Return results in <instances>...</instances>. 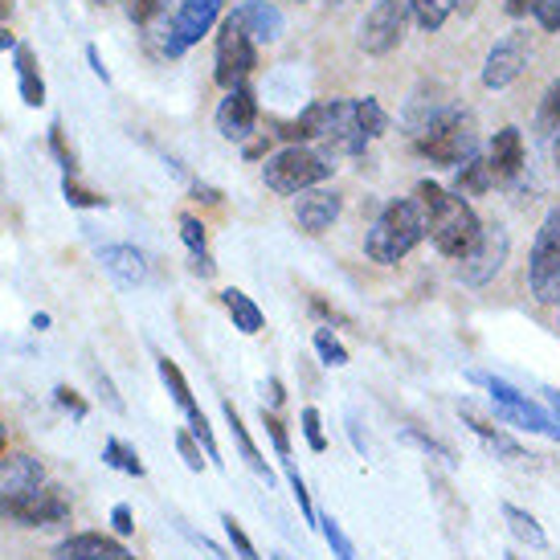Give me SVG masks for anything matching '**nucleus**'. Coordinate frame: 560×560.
Masks as SVG:
<instances>
[{"label": "nucleus", "instance_id": "nucleus-1", "mask_svg": "<svg viewBox=\"0 0 560 560\" xmlns=\"http://www.w3.org/2000/svg\"><path fill=\"white\" fill-rule=\"evenodd\" d=\"M418 205L425 209V234H430L438 254H446V258H467L482 234V221H479V213L463 201V192H446L442 185L421 180Z\"/></svg>", "mask_w": 560, "mask_h": 560}, {"label": "nucleus", "instance_id": "nucleus-2", "mask_svg": "<svg viewBox=\"0 0 560 560\" xmlns=\"http://www.w3.org/2000/svg\"><path fill=\"white\" fill-rule=\"evenodd\" d=\"M413 148L438 168H458L479 152V136H475V119L458 107H438L430 115L413 119Z\"/></svg>", "mask_w": 560, "mask_h": 560}, {"label": "nucleus", "instance_id": "nucleus-3", "mask_svg": "<svg viewBox=\"0 0 560 560\" xmlns=\"http://www.w3.org/2000/svg\"><path fill=\"white\" fill-rule=\"evenodd\" d=\"M421 237H425V209L413 197H401V201H389L381 209V218L373 221V230L364 237V254L381 266H393L409 258Z\"/></svg>", "mask_w": 560, "mask_h": 560}, {"label": "nucleus", "instance_id": "nucleus-4", "mask_svg": "<svg viewBox=\"0 0 560 560\" xmlns=\"http://www.w3.org/2000/svg\"><path fill=\"white\" fill-rule=\"evenodd\" d=\"M336 172L331 156L327 152H312V148H303V143H291V148H282L275 156L262 164V180L270 192H279V197H299V192H307V188L324 185L327 176Z\"/></svg>", "mask_w": 560, "mask_h": 560}, {"label": "nucleus", "instance_id": "nucleus-5", "mask_svg": "<svg viewBox=\"0 0 560 560\" xmlns=\"http://www.w3.org/2000/svg\"><path fill=\"white\" fill-rule=\"evenodd\" d=\"M0 515L16 528H49L70 520V499L49 482L25 491H0Z\"/></svg>", "mask_w": 560, "mask_h": 560}, {"label": "nucleus", "instance_id": "nucleus-6", "mask_svg": "<svg viewBox=\"0 0 560 560\" xmlns=\"http://www.w3.org/2000/svg\"><path fill=\"white\" fill-rule=\"evenodd\" d=\"M528 287L540 303H560V205L548 209L528 258Z\"/></svg>", "mask_w": 560, "mask_h": 560}, {"label": "nucleus", "instance_id": "nucleus-7", "mask_svg": "<svg viewBox=\"0 0 560 560\" xmlns=\"http://www.w3.org/2000/svg\"><path fill=\"white\" fill-rule=\"evenodd\" d=\"M254 66H258V46L242 30V21L230 13L221 21L218 33V70H213V79H218L221 91H234V86H242L254 74Z\"/></svg>", "mask_w": 560, "mask_h": 560}, {"label": "nucleus", "instance_id": "nucleus-8", "mask_svg": "<svg viewBox=\"0 0 560 560\" xmlns=\"http://www.w3.org/2000/svg\"><path fill=\"white\" fill-rule=\"evenodd\" d=\"M475 381H482V385H487L491 401H495V418L499 421H512V425H520V430H532V434H545V438H552V442H560L557 421L548 418L536 401H528L520 389H512L508 381H499V376H482V373H475Z\"/></svg>", "mask_w": 560, "mask_h": 560}, {"label": "nucleus", "instance_id": "nucleus-9", "mask_svg": "<svg viewBox=\"0 0 560 560\" xmlns=\"http://www.w3.org/2000/svg\"><path fill=\"white\" fill-rule=\"evenodd\" d=\"M409 16H413L409 13V0H376L373 9L364 13V21H360V33H357L360 49L373 54V58L393 54V49L401 46Z\"/></svg>", "mask_w": 560, "mask_h": 560}, {"label": "nucleus", "instance_id": "nucleus-10", "mask_svg": "<svg viewBox=\"0 0 560 560\" xmlns=\"http://www.w3.org/2000/svg\"><path fill=\"white\" fill-rule=\"evenodd\" d=\"M508 249H512V237H508L503 225H482L475 249H470L467 258H458V279L467 282V287H487L503 270V262H508Z\"/></svg>", "mask_w": 560, "mask_h": 560}, {"label": "nucleus", "instance_id": "nucleus-11", "mask_svg": "<svg viewBox=\"0 0 560 560\" xmlns=\"http://www.w3.org/2000/svg\"><path fill=\"white\" fill-rule=\"evenodd\" d=\"M225 0H180V9L172 16V30L164 37V54L168 58H180L188 46H197L205 33L218 25Z\"/></svg>", "mask_w": 560, "mask_h": 560}, {"label": "nucleus", "instance_id": "nucleus-12", "mask_svg": "<svg viewBox=\"0 0 560 560\" xmlns=\"http://www.w3.org/2000/svg\"><path fill=\"white\" fill-rule=\"evenodd\" d=\"M156 369H160V381L168 385V393H172V401H176V409L188 418V430H192V438L205 446V458L209 463H218L221 467V451H218V438H213V430H209V421H205V413H201V405H197V397H192V389H188V381H185V373L172 364L168 357H156Z\"/></svg>", "mask_w": 560, "mask_h": 560}, {"label": "nucleus", "instance_id": "nucleus-13", "mask_svg": "<svg viewBox=\"0 0 560 560\" xmlns=\"http://www.w3.org/2000/svg\"><path fill=\"white\" fill-rule=\"evenodd\" d=\"M528 33H508L503 42H495V49L487 54V62H482V86L487 91H503V86H512L520 74H524V66H528Z\"/></svg>", "mask_w": 560, "mask_h": 560}, {"label": "nucleus", "instance_id": "nucleus-14", "mask_svg": "<svg viewBox=\"0 0 560 560\" xmlns=\"http://www.w3.org/2000/svg\"><path fill=\"white\" fill-rule=\"evenodd\" d=\"M254 124H258V98H254V91H249L246 82L234 86V91H225V98H221V107H218L221 140H230V143L249 140Z\"/></svg>", "mask_w": 560, "mask_h": 560}, {"label": "nucleus", "instance_id": "nucleus-15", "mask_svg": "<svg viewBox=\"0 0 560 560\" xmlns=\"http://www.w3.org/2000/svg\"><path fill=\"white\" fill-rule=\"evenodd\" d=\"M340 192H331V188H307V192H299L295 197V221L299 230H307V234H324V230H331L336 225V218H340Z\"/></svg>", "mask_w": 560, "mask_h": 560}, {"label": "nucleus", "instance_id": "nucleus-16", "mask_svg": "<svg viewBox=\"0 0 560 560\" xmlns=\"http://www.w3.org/2000/svg\"><path fill=\"white\" fill-rule=\"evenodd\" d=\"M54 560H136V552L119 545L115 536L79 532V536H66L62 545L54 548Z\"/></svg>", "mask_w": 560, "mask_h": 560}, {"label": "nucleus", "instance_id": "nucleus-17", "mask_svg": "<svg viewBox=\"0 0 560 560\" xmlns=\"http://www.w3.org/2000/svg\"><path fill=\"white\" fill-rule=\"evenodd\" d=\"M487 164H491L495 185L520 176V168H524V136H520V127H503V131H495V140H491V148H487Z\"/></svg>", "mask_w": 560, "mask_h": 560}, {"label": "nucleus", "instance_id": "nucleus-18", "mask_svg": "<svg viewBox=\"0 0 560 560\" xmlns=\"http://www.w3.org/2000/svg\"><path fill=\"white\" fill-rule=\"evenodd\" d=\"M234 16L242 21V30L254 37V46H270V42L282 37V13L270 0H246V4L234 9Z\"/></svg>", "mask_w": 560, "mask_h": 560}, {"label": "nucleus", "instance_id": "nucleus-19", "mask_svg": "<svg viewBox=\"0 0 560 560\" xmlns=\"http://www.w3.org/2000/svg\"><path fill=\"white\" fill-rule=\"evenodd\" d=\"M98 262L107 266V275L119 287H143L148 282V258L136 246H103L98 249Z\"/></svg>", "mask_w": 560, "mask_h": 560}, {"label": "nucleus", "instance_id": "nucleus-20", "mask_svg": "<svg viewBox=\"0 0 560 560\" xmlns=\"http://www.w3.org/2000/svg\"><path fill=\"white\" fill-rule=\"evenodd\" d=\"M42 482H46V467L33 454H0V491H25Z\"/></svg>", "mask_w": 560, "mask_h": 560}, {"label": "nucleus", "instance_id": "nucleus-21", "mask_svg": "<svg viewBox=\"0 0 560 560\" xmlns=\"http://www.w3.org/2000/svg\"><path fill=\"white\" fill-rule=\"evenodd\" d=\"M221 413H225V421H230V434H234V442H237V451H242V458H246V467L258 475V479H266V487L275 482V470L266 467V458H262V451L254 446V438H249V430H246V421H242V413H237L234 405L225 401L221 405Z\"/></svg>", "mask_w": 560, "mask_h": 560}, {"label": "nucleus", "instance_id": "nucleus-22", "mask_svg": "<svg viewBox=\"0 0 560 560\" xmlns=\"http://www.w3.org/2000/svg\"><path fill=\"white\" fill-rule=\"evenodd\" d=\"M221 303H225V312H230V319H234L237 331H246V336H258V331H262V324H266L262 307H258L246 291L230 287V291H221Z\"/></svg>", "mask_w": 560, "mask_h": 560}, {"label": "nucleus", "instance_id": "nucleus-23", "mask_svg": "<svg viewBox=\"0 0 560 560\" xmlns=\"http://www.w3.org/2000/svg\"><path fill=\"white\" fill-rule=\"evenodd\" d=\"M16 86H21V98L25 107H42L46 103V82L37 74V58H33L30 46H16Z\"/></svg>", "mask_w": 560, "mask_h": 560}, {"label": "nucleus", "instance_id": "nucleus-24", "mask_svg": "<svg viewBox=\"0 0 560 560\" xmlns=\"http://www.w3.org/2000/svg\"><path fill=\"white\" fill-rule=\"evenodd\" d=\"M463 421H467L470 430H475V434H479L482 442H487V446H491V451L499 454V458H508V463H524V458H528V454H524V446H520L515 438L503 434L499 425H491V421L475 418V413H463Z\"/></svg>", "mask_w": 560, "mask_h": 560}, {"label": "nucleus", "instance_id": "nucleus-25", "mask_svg": "<svg viewBox=\"0 0 560 560\" xmlns=\"http://www.w3.org/2000/svg\"><path fill=\"white\" fill-rule=\"evenodd\" d=\"M503 520H508V528H512L515 540H524L528 548H548L545 528L536 524V515H532V512L515 508V503H503Z\"/></svg>", "mask_w": 560, "mask_h": 560}, {"label": "nucleus", "instance_id": "nucleus-26", "mask_svg": "<svg viewBox=\"0 0 560 560\" xmlns=\"http://www.w3.org/2000/svg\"><path fill=\"white\" fill-rule=\"evenodd\" d=\"M454 9H458V0H409V13H413V21H418L425 33L442 30V25L451 21Z\"/></svg>", "mask_w": 560, "mask_h": 560}, {"label": "nucleus", "instance_id": "nucleus-27", "mask_svg": "<svg viewBox=\"0 0 560 560\" xmlns=\"http://www.w3.org/2000/svg\"><path fill=\"white\" fill-rule=\"evenodd\" d=\"M495 185V176H491V164L475 152V156L458 168V192H487V188Z\"/></svg>", "mask_w": 560, "mask_h": 560}, {"label": "nucleus", "instance_id": "nucleus-28", "mask_svg": "<svg viewBox=\"0 0 560 560\" xmlns=\"http://www.w3.org/2000/svg\"><path fill=\"white\" fill-rule=\"evenodd\" d=\"M103 458H107V467L124 470V475H131V479H143L140 454L131 451V446H124L119 438H107V446H103Z\"/></svg>", "mask_w": 560, "mask_h": 560}, {"label": "nucleus", "instance_id": "nucleus-29", "mask_svg": "<svg viewBox=\"0 0 560 560\" xmlns=\"http://www.w3.org/2000/svg\"><path fill=\"white\" fill-rule=\"evenodd\" d=\"M357 119H360V127H364V136H369V140H381V136L389 131V115H385V107H381L376 98H360Z\"/></svg>", "mask_w": 560, "mask_h": 560}, {"label": "nucleus", "instance_id": "nucleus-30", "mask_svg": "<svg viewBox=\"0 0 560 560\" xmlns=\"http://www.w3.org/2000/svg\"><path fill=\"white\" fill-rule=\"evenodd\" d=\"M282 475H287V482H291V495H295L303 520H307V524H319V515H315V503H312V491H307V482H303V475L295 470V463H291V458H282Z\"/></svg>", "mask_w": 560, "mask_h": 560}, {"label": "nucleus", "instance_id": "nucleus-31", "mask_svg": "<svg viewBox=\"0 0 560 560\" xmlns=\"http://www.w3.org/2000/svg\"><path fill=\"white\" fill-rule=\"evenodd\" d=\"M536 131H540V136H557L560 131V82H552L548 94L540 98V110H536Z\"/></svg>", "mask_w": 560, "mask_h": 560}, {"label": "nucleus", "instance_id": "nucleus-32", "mask_svg": "<svg viewBox=\"0 0 560 560\" xmlns=\"http://www.w3.org/2000/svg\"><path fill=\"white\" fill-rule=\"evenodd\" d=\"M319 528H324V540H327V548H331V557H336V560H357V548H352V540H348V532H343L331 515H324V520H319Z\"/></svg>", "mask_w": 560, "mask_h": 560}, {"label": "nucleus", "instance_id": "nucleus-33", "mask_svg": "<svg viewBox=\"0 0 560 560\" xmlns=\"http://www.w3.org/2000/svg\"><path fill=\"white\" fill-rule=\"evenodd\" d=\"M315 352H319V360H324L327 369H343V364H348V348H343L327 327L315 331Z\"/></svg>", "mask_w": 560, "mask_h": 560}, {"label": "nucleus", "instance_id": "nucleus-34", "mask_svg": "<svg viewBox=\"0 0 560 560\" xmlns=\"http://www.w3.org/2000/svg\"><path fill=\"white\" fill-rule=\"evenodd\" d=\"M62 192L74 209H107V197H98V192H91V188L74 185V180H70V172H66V180H62Z\"/></svg>", "mask_w": 560, "mask_h": 560}, {"label": "nucleus", "instance_id": "nucleus-35", "mask_svg": "<svg viewBox=\"0 0 560 560\" xmlns=\"http://www.w3.org/2000/svg\"><path fill=\"white\" fill-rule=\"evenodd\" d=\"M221 524H225V536H230V545H234L237 560H262V557H258V552H254V545H249L246 528L237 524L234 515H221Z\"/></svg>", "mask_w": 560, "mask_h": 560}, {"label": "nucleus", "instance_id": "nucleus-36", "mask_svg": "<svg viewBox=\"0 0 560 560\" xmlns=\"http://www.w3.org/2000/svg\"><path fill=\"white\" fill-rule=\"evenodd\" d=\"M405 442H413V446H421L425 454H434V458H442L446 467H454V454H451V446H442L438 438H430V434H421V430H405Z\"/></svg>", "mask_w": 560, "mask_h": 560}, {"label": "nucleus", "instance_id": "nucleus-37", "mask_svg": "<svg viewBox=\"0 0 560 560\" xmlns=\"http://www.w3.org/2000/svg\"><path fill=\"white\" fill-rule=\"evenodd\" d=\"M176 451H180V458H185V467H188V470H205L201 446H197V438H192V430H176Z\"/></svg>", "mask_w": 560, "mask_h": 560}, {"label": "nucleus", "instance_id": "nucleus-38", "mask_svg": "<svg viewBox=\"0 0 560 560\" xmlns=\"http://www.w3.org/2000/svg\"><path fill=\"white\" fill-rule=\"evenodd\" d=\"M303 434H307V446H312L315 454L327 451V438H324V425H319V409H303Z\"/></svg>", "mask_w": 560, "mask_h": 560}, {"label": "nucleus", "instance_id": "nucleus-39", "mask_svg": "<svg viewBox=\"0 0 560 560\" xmlns=\"http://www.w3.org/2000/svg\"><path fill=\"white\" fill-rule=\"evenodd\" d=\"M262 425H266V434H270V442H275L279 458H291V438H287V425H282L275 413H266V409H262Z\"/></svg>", "mask_w": 560, "mask_h": 560}, {"label": "nucleus", "instance_id": "nucleus-40", "mask_svg": "<svg viewBox=\"0 0 560 560\" xmlns=\"http://www.w3.org/2000/svg\"><path fill=\"white\" fill-rule=\"evenodd\" d=\"M532 16H536V25L548 33H560V0H540L536 9H532Z\"/></svg>", "mask_w": 560, "mask_h": 560}, {"label": "nucleus", "instance_id": "nucleus-41", "mask_svg": "<svg viewBox=\"0 0 560 560\" xmlns=\"http://www.w3.org/2000/svg\"><path fill=\"white\" fill-rule=\"evenodd\" d=\"M49 148H54V156H58V164H62L66 172H74V152L62 143V127L58 124L49 127Z\"/></svg>", "mask_w": 560, "mask_h": 560}, {"label": "nucleus", "instance_id": "nucleus-42", "mask_svg": "<svg viewBox=\"0 0 560 560\" xmlns=\"http://www.w3.org/2000/svg\"><path fill=\"white\" fill-rule=\"evenodd\" d=\"M54 393H58V405H62V409H70V413H74L79 421L86 418V401H82V397L74 389H70V385H58Z\"/></svg>", "mask_w": 560, "mask_h": 560}, {"label": "nucleus", "instance_id": "nucleus-43", "mask_svg": "<svg viewBox=\"0 0 560 560\" xmlns=\"http://www.w3.org/2000/svg\"><path fill=\"white\" fill-rule=\"evenodd\" d=\"M110 524H115L119 536H131V532H136V515H131L127 503H115V508H110Z\"/></svg>", "mask_w": 560, "mask_h": 560}, {"label": "nucleus", "instance_id": "nucleus-44", "mask_svg": "<svg viewBox=\"0 0 560 560\" xmlns=\"http://www.w3.org/2000/svg\"><path fill=\"white\" fill-rule=\"evenodd\" d=\"M156 9H160V0H127V16H131L136 25H143Z\"/></svg>", "mask_w": 560, "mask_h": 560}, {"label": "nucleus", "instance_id": "nucleus-45", "mask_svg": "<svg viewBox=\"0 0 560 560\" xmlns=\"http://www.w3.org/2000/svg\"><path fill=\"white\" fill-rule=\"evenodd\" d=\"M540 0H503V9H508V16H532V9H536Z\"/></svg>", "mask_w": 560, "mask_h": 560}, {"label": "nucleus", "instance_id": "nucleus-46", "mask_svg": "<svg viewBox=\"0 0 560 560\" xmlns=\"http://www.w3.org/2000/svg\"><path fill=\"white\" fill-rule=\"evenodd\" d=\"M86 58H91V66H94V74H98V79H103V82H107L110 79V74H107V70H103V62H98V49H86Z\"/></svg>", "mask_w": 560, "mask_h": 560}, {"label": "nucleus", "instance_id": "nucleus-47", "mask_svg": "<svg viewBox=\"0 0 560 560\" xmlns=\"http://www.w3.org/2000/svg\"><path fill=\"white\" fill-rule=\"evenodd\" d=\"M4 49H16V37L4 30V25H0V54H4Z\"/></svg>", "mask_w": 560, "mask_h": 560}, {"label": "nucleus", "instance_id": "nucleus-48", "mask_svg": "<svg viewBox=\"0 0 560 560\" xmlns=\"http://www.w3.org/2000/svg\"><path fill=\"white\" fill-rule=\"evenodd\" d=\"M282 397H287V393H282V385H279V381H270V401L282 405Z\"/></svg>", "mask_w": 560, "mask_h": 560}, {"label": "nucleus", "instance_id": "nucleus-49", "mask_svg": "<svg viewBox=\"0 0 560 560\" xmlns=\"http://www.w3.org/2000/svg\"><path fill=\"white\" fill-rule=\"evenodd\" d=\"M9 13H13V0H0V21H4Z\"/></svg>", "mask_w": 560, "mask_h": 560}, {"label": "nucleus", "instance_id": "nucleus-50", "mask_svg": "<svg viewBox=\"0 0 560 560\" xmlns=\"http://www.w3.org/2000/svg\"><path fill=\"white\" fill-rule=\"evenodd\" d=\"M552 152H557V168H560V131H557V143H552Z\"/></svg>", "mask_w": 560, "mask_h": 560}, {"label": "nucleus", "instance_id": "nucleus-51", "mask_svg": "<svg viewBox=\"0 0 560 560\" xmlns=\"http://www.w3.org/2000/svg\"><path fill=\"white\" fill-rule=\"evenodd\" d=\"M0 454H4V425H0Z\"/></svg>", "mask_w": 560, "mask_h": 560}, {"label": "nucleus", "instance_id": "nucleus-52", "mask_svg": "<svg viewBox=\"0 0 560 560\" xmlns=\"http://www.w3.org/2000/svg\"><path fill=\"white\" fill-rule=\"evenodd\" d=\"M98 4H107V0H98Z\"/></svg>", "mask_w": 560, "mask_h": 560}, {"label": "nucleus", "instance_id": "nucleus-53", "mask_svg": "<svg viewBox=\"0 0 560 560\" xmlns=\"http://www.w3.org/2000/svg\"><path fill=\"white\" fill-rule=\"evenodd\" d=\"M275 560H282V557H275Z\"/></svg>", "mask_w": 560, "mask_h": 560}, {"label": "nucleus", "instance_id": "nucleus-54", "mask_svg": "<svg viewBox=\"0 0 560 560\" xmlns=\"http://www.w3.org/2000/svg\"><path fill=\"white\" fill-rule=\"evenodd\" d=\"M508 560H515V557H508Z\"/></svg>", "mask_w": 560, "mask_h": 560}]
</instances>
